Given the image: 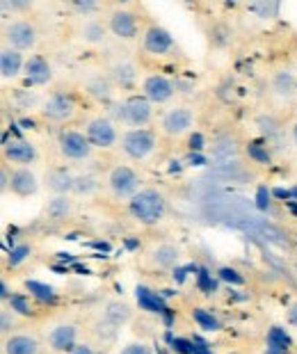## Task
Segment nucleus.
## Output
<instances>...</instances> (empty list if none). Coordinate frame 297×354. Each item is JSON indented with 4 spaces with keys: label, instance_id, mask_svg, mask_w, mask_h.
I'll use <instances>...</instances> for the list:
<instances>
[{
    "label": "nucleus",
    "instance_id": "obj_1",
    "mask_svg": "<svg viewBox=\"0 0 297 354\" xmlns=\"http://www.w3.org/2000/svg\"><path fill=\"white\" fill-rule=\"evenodd\" d=\"M128 210L137 222L142 224H158L165 217L167 201L163 197V192L154 190V187H144L128 201Z\"/></svg>",
    "mask_w": 297,
    "mask_h": 354
},
{
    "label": "nucleus",
    "instance_id": "obj_2",
    "mask_svg": "<svg viewBox=\"0 0 297 354\" xmlns=\"http://www.w3.org/2000/svg\"><path fill=\"white\" fill-rule=\"evenodd\" d=\"M119 145L121 151L131 158V160H144L156 149V133L151 128H133V131H126L121 135Z\"/></svg>",
    "mask_w": 297,
    "mask_h": 354
},
{
    "label": "nucleus",
    "instance_id": "obj_3",
    "mask_svg": "<svg viewBox=\"0 0 297 354\" xmlns=\"http://www.w3.org/2000/svg\"><path fill=\"white\" fill-rule=\"evenodd\" d=\"M119 117L124 119L128 126L133 128H144L151 117H154V110H151V101L144 94H133L119 105Z\"/></svg>",
    "mask_w": 297,
    "mask_h": 354
},
{
    "label": "nucleus",
    "instance_id": "obj_4",
    "mask_svg": "<svg viewBox=\"0 0 297 354\" xmlns=\"http://www.w3.org/2000/svg\"><path fill=\"white\" fill-rule=\"evenodd\" d=\"M108 187L112 190L114 197L124 199V197H135L140 192V176L135 174V169H131L128 165H117L110 169L108 174Z\"/></svg>",
    "mask_w": 297,
    "mask_h": 354
},
{
    "label": "nucleus",
    "instance_id": "obj_5",
    "mask_svg": "<svg viewBox=\"0 0 297 354\" xmlns=\"http://www.w3.org/2000/svg\"><path fill=\"white\" fill-rule=\"evenodd\" d=\"M85 138L89 140V145L96 149H112L117 145L119 135L108 117H94V119H89L85 126Z\"/></svg>",
    "mask_w": 297,
    "mask_h": 354
},
{
    "label": "nucleus",
    "instance_id": "obj_6",
    "mask_svg": "<svg viewBox=\"0 0 297 354\" xmlns=\"http://www.w3.org/2000/svg\"><path fill=\"white\" fill-rule=\"evenodd\" d=\"M57 149L66 160H85L91 153L89 140L78 131H62L57 138Z\"/></svg>",
    "mask_w": 297,
    "mask_h": 354
},
{
    "label": "nucleus",
    "instance_id": "obj_7",
    "mask_svg": "<svg viewBox=\"0 0 297 354\" xmlns=\"http://www.w3.org/2000/svg\"><path fill=\"white\" fill-rule=\"evenodd\" d=\"M195 124V115L190 108H170L163 115V122H160V128H163V133L167 138H181L183 133H188L190 128Z\"/></svg>",
    "mask_w": 297,
    "mask_h": 354
},
{
    "label": "nucleus",
    "instance_id": "obj_8",
    "mask_svg": "<svg viewBox=\"0 0 297 354\" xmlns=\"http://www.w3.org/2000/svg\"><path fill=\"white\" fill-rule=\"evenodd\" d=\"M75 115V99L73 94L55 92L48 101L44 103V117L51 122H66Z\"/></svg>",
    "mask_w": 297,
    "mask_h": 354
},
{
    "label": "nucleus",
    "instance_id": "obj_9",
    "mask_svg": "<svg viewBox=\"0 0 297 354\" xmlns=\"http://www.w3.org/2000/svg\"><path fill=\"white\" fill-rule=\"evenodd\" d=\"M5 39L12 44L14 50H28L37 44V30L30 21H12L5 28Z\"/></svg>",
    "mask_w": 297,
    "mask_h": 354
},
{
    "label": "nucleus",
    "instance_id": "obj_10",
    "mask_svg": "<svg viewBox=\"0 0 297 354\" xmlns=\"http://www.w3.org/2000/svg\"><path fill=\"white\" fill-rule=\"evenodd\" d=\"M142 48L151 53V55H165V53L174 50V39L165 28L151 26L147 28V32L142 37Z\"/></svg>",
    "mask_w": 297,
    "mask_h": 354
},
{
    "label": "nucleus",
    "instance_id": "obj_11",
    "mask_svg": "<svg viewBox=\"0 0 297 354\" xmlns=\"http://www.w3.org/2000/svg\"><path fill=\"white\" fill-rule=\"evenodd\" d=\"M142 94L147 96L151 103H167L174 96V85L170 78L154 73V76L144 78L142 82Z\"/></svg>",
    "mask_w": 297,
    "mask_h": 354
},
{
    "label": "nucleus",
    "instance_id": "obj_12",
    "mask_svg": "<svg viewBox=\"0 0 297 354\" xmlns=\"http://www.w3.org/2000/svg\"><path fill=\"white\" fill-rule=\"evenodd\" d=\"M108 28L114 37H119V39H126L131 41L137 37V17L133 12L128 10H117L110 14L108 19Z\"/></svg>",
    "mask_w": 297,
    "mask_h": 354
},
{
    "label": "nucleus",
    "instance_id": "obj_13",
    "mask_svg": "<svg viewBox=\"0 0 297 354\" xmlns=\"http://www.w3.org/2000/svg\"><path fill=\"white\" fill-rule=\"evenodd\" d=\"M5 158L17 165H33L37 160V149L30 142L17 138L12 142H5Z\"/></svg>",
    "mask_w": 297,
    "mask_h": 354
},
{
    "label": "nucleus",
    "instance_id": "obj_14",
    "mask_svg": "<svg viewBox=\"0 0 297 354\" xmlns=\"http://www.w3.org/2000/svg\"><path fill=\"white\" fill-rule=\"evenodd\" d=\"M78 341V329H75L73 325H60L55 329H51L48 334V345L55 352H71Z\"/></svg>",
    "mask_w": 297,
    "mask_h": 354
},
{
    "label": "nucleus",
    "instance_id": "obj_15",
    "mask_svg": "<svg viewBox=\"0 0 297 354\" xmlns=\"http://www.w3.org/2000/svg\"><path fill=\"white\" fill-rule=\"evenodd\" d=\"M10 187L14 194H19V197H33V194H37V190H39V183H37V176L33 171L26 167H19L12 171Z\"/></svg>",
    "mask_w": 297,
    "mask_h": 354
},
{
    "label": "nucleus",
    "instance_id": "obj_16",
    "mask_svg": "<svg viewBox=\"0 0 297 354\" xmlns=\"http://www.w3.org/2000/svg\"><path fill=\"white\" fill-rule=\"evenodd\" d=\"M23 71H26V80L30 85H46L53 78L51 64L44 55H30Z\"/></svg>",
    "mask_w": 297,
    "mask_h": 354
},
{
    "label": "nucleus",
    "instance_id": "obj_17",
    "mask_svg": "<svg viewBox=\"0 0 297 354\" xmlns=\"http://www.w3.org/2000/svg\"><path fill=\"white\" fill-rule=\"evenodd\" d=\"M135 299H137V304H140L142 311L158 313V315L172 313L170 308H167V304H165V297L158 295L156 290L147 288V286H137V288H135Z\"/></svg>",
    "mask_w": 297,
    "mask_h": 354
},
{
    "label": "nucleus",
    "instance_id": "obj_18",
    "mask_svg": "<svg viewBox=\"0 0 297 354\" xmlns=\"http://www.w3.org/2000/svg\"><path fill=\"white\" fill-rule=\"evenodd\" d=\"M5 354H39V343L28 334H17L5 341Z\"/></svg>",
    "mask_w": 297,
    "mask_h": 354
},
{
    "label": "nucleus",
    "instance_id": "obj_19",
    "mask_svg": "<svg viewBox=\"0 0 297 354\" xmlns=\"http://www.w3.org/2000/svg\"><path fill=\"white\" fill-rule=\"evenodd\" d=\"M21 69H26V62H23L21 53L14 48H5L3 55H0V71H3L5 78H17Z\"/></svg>",
    "mask_w": 297,
    "mask_h": 354
},
{
    "label": "nucleus",
    "instance_id": "obj_20",
    "mask_svg": "<svg viewBox=\"0 0 297 354\" xmlns=\"http://www.w3.org/2000/svg\"><path fill=\"white\" fill-rule=\"evenodd\" d=\"M46 185L62 197V194H66L69 190H73L75 180L71 178V174H69L66 169H51L48 174H46Z\"/></svg>",
    "mask_w": 297,
    "mask_h": 354
},
{
    "label": "nucleus",
    "instance_id": "obj_21",
    "mask_svg": "<svg viewBox=\"0 0 297 354\" xmlns=\"http://www.w3.org/2000/svg\"><path fill=\"white\" fill-rule=\"evenodd\" d=\"M170 341H172V348L179 354H213L208 343L201 341L199 336H195V338H170Z\"/></svg>",
    "mask_w": 297,
    "mask_h": 354
},
{
    "label": "nucleus",
    "instance_id": "obj_22",
    "mask_svg": "<svg viewBox=\"0 0 297 354\" xmlns=\"http://www.w3.org/2000/svg\"><path fill=\"white\" fill-rule=\"evenodd\" d=\"M151 261L158 268H174L179 263V250L172 245H160L158 250L151 252Z\"/></svg>",
    "mask_w": 297,
    "mask_h": 354
},
{
    "label": "nucleus",
    "instance_id": "obj_23",
    "mask_svg": "<svg viewBox=\"0 0 297 354\" xmlns=\"http://www.w3.org/2000/svg\"><path fill=\"white\" fill-rule=\"evenodd\" d=\"M26 288L30 290V295H33L35 299H39V302H44V304H55L57 302L55 290H53V286H48V283L35 281V279H28Z\"/></svg>",
    "mask_w": 297,
    "mask_h": 354
},
{
    "label": "nucleus",
    "instance_id": "obj_24",
    "mask_svg": "<svg viewBox=\"0 0 297 354\" xmlns=\"http://www.w3.org/2000/svg\"><path fill=\"white\" fill-rule=\"evenodd\" d=\"M291 336H288L286 329L281 327H272L268 331V350L272 352H279V354H286L288 350H291Z\"/></svg>",
    "mask_w": 297,
    "mask_h": 354
},
{
    "label": "nucleus",
    "instance_id": "obj_25",
    "mask_svg": "<svg viewBox=\"0 0 297 354\" xmlns=\"http://www.w3.org/2000/svg\"><path fill=\"white\" fill-rule=\"evenodd\" d=\"M80 35H82V39H85L87 44H98V41H103L105 28H103V24H98V21H85Z\"/></svg>",
    "mask_w": 297,
    "mask_h": 354
},
{
    "label": "nucleus",
    "instance_id": "obj_26",
    "mask_svg": "<svg viewBox=\"0 0 297 354\" xmlns=\"http://www.w3.org/2000/svg\"><path fill=\"white\" fill-rule=\"evenodd\" d=\"M192 318H195L197 325H199L201 329H206V331H217V329H219V320H217L213 313L204 311V308H195V311H192Z\"/></svg>",
    "mask_w": 297,
    "mask_h": 354
},
{
    "label": "nucleus",
    "instance_id": "obj_27",
    "mask_svg": "<svg viewBox=\"0 0 297 354\" xmlns=\"http://www.w3.org/2000/svg\"><path fill=\"white\" fill-rule=\"evenodd\" d=\"M7 304H10L12 311H17L19 315H26V318H33L35 315V308L30 306L28 297L21 295V292H17V295H12L10 299H7Z\"/></svg>",
    "mask_w": 297,
    "mask_h": 354
},
{
    "label": "nucleus",
    "instance_id": "obj_28",
    "mask_svg": "<svg viewBox=\"0 0 297 354\" xmlns=\"http://www.w3.org/2000/svg\"><path fill=\"white\" fill-rule=\"evenodd\" d=\"M112 76L121 87H131L135 82V69H133V66H128V64H117L112 69Z\"/></svg>",
    "mask_w": 297,
    "mask_h": 354
},
{
    "label": "nucleus",
    "instance_id": "obj_29",
    "mask_svg": "<svg viewBox=\"0 0 297 354\" xmlns=\"http://www.w3.org/2000/svg\"><path fill=\"white\" fill-rule=\"evenodd\" d=\"M247 153H249L251 160L258 162V165H270V151H268V147L261 145V142H249Z\"/></svg>",
    "mask_w": 297,
    "mask_h": 354
},
{
    "label": "nucleus",
    "instance_id": "obj_30",
    "mask_svg": "<svg viewBox=\"0 0 297 354\" xmlns=\"http://www.w3.org/2000/svg\"><path fill=\"white\" fill-rule=\"evenodd\" d=\"M69 210H71V203H69L66 197H57L48 203V215L57 217V220H62V217L69 215Z\"/></svg>",
    "mask_w": 297,
    "mask_h": 354
},
{
    "label": "nucleus",
    "instance_id": "obj_31",
    "mask_svg": "<svg viewBox=\"0 0 297 354\" xmlns=\"http://www.w3.org/2000/svg\"><path fill=\"white\" fill-rule=\"evenodd\" d=\"M105 318H108L112 325H121L124 320H128V306H124V304H110L108 311H105Z\"/></svg>",
    "mask_w": 297,
    "mask_h": 354
},
{
    "label": "nucleus",
    "instance_id": "obj_32",
    "mask_svg": "<svg viewBox=\"0 0 297 354\" xmlns=\"http://www.w3.org/2000/svg\"><path fill=\"white\" fill-rule=\"evenodd\" d=\"M89 94L96 96V99H101V101H110L108 82H103V78H98L96 82H89Z\"/></svg>",
    "mask_w": 297,
    "mask_h": 354
},
{
    "label": "nucleus",
    "instance_id": "obj_33",
    "mask_svg": "<svg viewBox=\"0 0 297 354\" xmlns=\"http://www.w3.org/2000/svg\"><path fill=\"white\" fill-rule=\"evenodd\" d=\"M197 286H199V290L201 292H215L217 288V283H215V279H213V274H208L206 270H199V277H197Z\"/></svg>",
    "mask_w": 297,
    "mask_h": 354
},
{
    "label": "nucleus",
    "instance_id": "obj_34",
    "mask_svg": "<svg viewBox=\"0 0 297 354\" xmlns=\"http://www.w3.org/2000/svg\"><path fill=\"white\" fill-rule=\"evenodd\" d=\"M28 254H30V247H28V245L14 247V250L10 252V259H7V266H10V268H17L19 263H23V261L28 259Z\"/></svg>",
    "mask_w": 297,
    "mask_h": 354
},
{
    "label": "nucleus",
    "instance_id": "obj_35",
    "mask_svg": "<svg viewBox=\"0 0 297 354\" xmlns=\"http://www.w3.org/2000/svg\"><path fill=\"white\" fill-rule=\"evenodd\" d=\"M219 279H224V281H231V283H242V277L235 272V270H231V268H222L219 270Z\"/></svg>",
    "mask_w": 297,
    "mask_h": 354
},
{
    "label": "nucleus",
    "instance_id": "obj_36",
    "mask_svg": "<svg viewBox=\"0 0 297 354\" xmlns=\"http://www.w3.org/2000/svg\"><path fill=\"white\" fill-rule=\"evenodd\" d=\"M119 354H151V350L144 343H131V345H126Z\"/></svg>",
    "mask_w": 297,
    "mask_h": 354
},
{
    "label": "nucleus",
    "instance_id": "obj_37",
    "mask_svg": "<svg viewBox=\"0 0 297 354\" xmlns=\"http://www.w3.org/2000/svg\"><path fill=\"white\" fill-rule=\"evenodd\" d=\"M288 322H291L293 327H297V302H293L291 308H288Z\"/></svg>",
    "mask_w": 297,
    "mask_h": 354
},
{
    "label": "nucleus",
    "instance_id": "obj_38",
    "mask_svg": "<svg viewBox=\"0 0 297 354\" xmlns=\"http://www.w3.org/2000/svg\"><path fill=\"white\" fill-rule=\"evenodd\" d=\"M69 354H96V352L91 350L89 345H75V348L69 352Z\"/></svg>",
    "mask_w": 297,
    "mask_h": 354
},
{
    "label": "nucleus",
    "instance_id": "obj_39",
    "mask_svg": "<svg viewBox=\"0 0 297 354\" xmlns=\"http://www.w3.org/2000/svg\"><path fill=\"white\" fill-rule=\"evenodd\" d=\"M201 135H192V140H190V147L192 149H201Z\"/></svg>",
    "mask_w": 297,
    "mask_h": 354
},
{
    "label": "nucleus",
    "instance_id": "obj_40",
    "mask_svg": "<svg viewBox=\"0 0 297 354\" xmlns=\"http://www.w3.org/2000/svg\"><path fill=\"white\" fill-rule=\"evenodd\" d=\"M75 10H80V12H94L96 10V5H91V3H85V5H75Z\"/></svg>",
    "mask_w": 297,
    "mask_h": 354
},
{
    "label": "nucleus",
    "instance_id": "obj_41",
    "mask_svg": "<svg viewBox=\"0 0 297 354\" xmlns=\"http://www.w3.org/2000/svg\"><path fill=\"white\" fill-rule=\"evenodd\" d=\"M258 206H261V208H265V206H268V203H265V190H261V192H258Z\"/></svg>",
    "mask_w": 297,
    "mask_h": 354
},
{
    "label": "nucleus",
    "instance_id": "obj_42",
    "mask_svg": "<svg viewBox=\"0 0 297 354\" xmlns=\"http://www.w3.org/2000/svg\"><path fill=\"white\" fill-rule=\"evenodd\" d=\"M293 140H295V145H297V122L293 124Z\"/></svg>",
    "mask_w": 297,
    "mask_h": 354
},
{
    "label": "nucleus",
    "instance_id": "obj_43",
    "mask_svg": "<svg viewBox=\"0 0 297 354\" xmlns=\"http://www.w3.org/2000/svg\"><path fill=\"white\" fill-rule=\"evenodd\" d=\"M265 354H279V352H272V350H265Z\"/></svg>",
    "mask_w": 297,
    "mask_h": 354
}]
</instances>
